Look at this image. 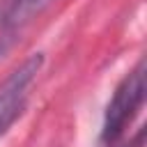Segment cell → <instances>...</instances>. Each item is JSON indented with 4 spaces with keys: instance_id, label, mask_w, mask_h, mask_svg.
<instances>
[{
    "instance_id": "1",
    "label": "cell",
    "mask_w": 147,
    "mask_h": 147,
    "mask_svg": "<svg viewBox=\"0 0 147 147\" xmlns=\"http://www.w3.org/2000/svg\"><path fill=\"white\" fill-rule=\"evenodd\" d=\"M145 101V60H140L115 87L113 99L106 106L103 126H101V142L115 145L124 133L126 124H131L133 115Z\"/></svg>"
},
{
    "instance_id": "2",
    "label": "cell",
    "mask_w": 147,
    "mask_h": 147,
    "mask_svg": "<svg viewBox=\"0 0 147 147\" xmlns=\"http://www.w3.org/2000/svg\"><path fill=\"white\" fill-rule=\"evenodd\" d=\"M41 64L44 55L32 53L0 80V129L9 131V126L23 115L28 90L34 83L37 74L41 71Z\"/></svg>"
},
{
    "instance_id": "3",
    "label": "cell",
    "mask_w": 147,
    "mask_h": 147,
    "mask_svg": "<svg viewBox=\"0 0 147 147\" xmlns=\"http://www.w3.org/2000/svg\"><path fill=\"white\" fill-rule=\"evenodd\" d=\"M51 2H55V0H18L11 7L7 21H9V25H21V23L34 18L37 14H41Z\"/></svg>"
},
{
    "instance_id": "4",
    "label": "cell",
    "mask_w": 147,
    "mask_h": 147,
    "mask_svg": "<svg viewBox=\"0 0 147 147\" xmlns=\"http://www.w3.org/2000/svg\"><path fill=\"white\" fill-rule=\"evenodd\" d=\"M108 147H138V142H129V145H126V142H124V145H117V142H115V145H108Z\"/></svg>"
},
{
    "instance_id": "5",
    "label": "cell",
    "mask_w": 147,
    "mask_h": 147,
    "mask_svg": "<svg viewBox=\"0 0 147 147\" xmlns=\"http://www.w3.org/2000/svg\"><path fill=\"white\" fill-rule=\"evenodd\" d=\"M5 133H7V131H5V129H0V138H2V136H5Z\"/></svg>"
}]
</instances>
